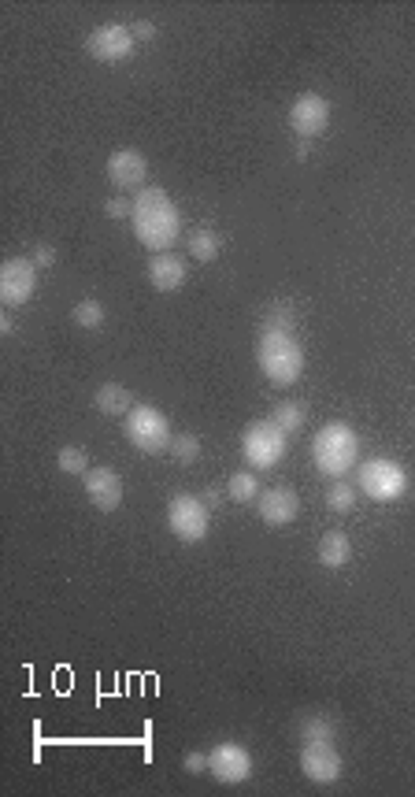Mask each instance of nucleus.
I'll return each mask as SVG.
<instances>
[{
	"label": "nucleus",
	"instance_id": "obj_31",
	"mask_svg": "<svg viewBox=\"0 0 415 797\" xmlns=\"http://www.w3.org/2000/svg\"><path fill=\"white\" fill-rule=\"evenodd\" d=\"M130 30H134V41H152V38H156V23H149V19L130 23Z\"/></svg>",
	"mask_w": 415,
	"mask_h": 797
},
{
	"label": "nucleus",
	"instance_id": "obj_1",
	"mask_svg": "<svg viewBox=\"0 0 415 797\" xmlns=\"http://www.w3.org/2000/svg\"><path fill=\"white\" fill-rule=\"evenodd\" d=\"M134 238L149 249V253H171V245L182 238V216L178 204L167 197L160 186H145L134 197V216H130Z\"/></svg>",
	"mask_w": 415,
	"mask_h": 797
},
{
	"label": "nucleus",
	"instance_id": "obj_28",
	"mask_svg": "<svg viewBox=\"0 0 415 797\" xmlns=\"http://www.w3.org/2000/svg\"><path fill=\"white\" fill-rule=\"evenodd\" d=\"M104 216H108V219H130V216H134V201H126V197H108V201H104Z\"/></svg>",
	"mask_w": 415,
	"mask_h": 797
},
{
	"label": "nucleus",
	"instance_id": "obj_25",
	"mask_svg": "<svg viewBox=\"0 0 415 797\" xmlns=\"http://www.w3.org/2000/svg\"><path fill=\"white\" fill-rule=\"evenodd\" d=\"M56 464H60L63 475H86L89 471V453L82 445H63L56 453Z\"/></svg>",
	"mask_w": 415,
	"mask_h": 797
},
{
	"label": "nucleus",
	"instance_id": "obj_29",
	"mask_svg": "<svg viewBox=\"0 0 415 797\" xmlns=\"http://www.w3.org/2000/svg\"><path fill=\"white\" fill-rule=\"evenodd\" d=\"M182 768H186L189 775L208 772V753H201V749H193V753H186V760H182Z\"/></svg>",
	"mask_w": 415,
	"mask_h": 797
},
{
	"label": "nucleus",
	"instance_id": "obj_19",
	"mask_svg": "<svg viewBox=\"0 0 415 797\" xmlns=\"http://www.w3.org/2000/svg\"><path fill=\"white\" fill-rule=\"evenodd\" d=\"M186 253L193 256V260H201V264H212L215 256L223 253V238L215 234L212 227H197V230H189V238H186Z\"/></svg>",
	"mask_w": 415,
	"mask_h": 797
},
{
	"label": "nucleus",
	"instance_id": "obj_9",
	"mask_svg": "<svg viewBox=\"0 0 415 797\" xmlns=\"http://www.w3.org/2000/svg\"><path fill=\"white\" fill-rule=\"evenodd\" d=\"M134 49H138V41L126 23H104L86 38V52L97 64H123L134 56Z\"/></svg>",
	"mask_w": 415,
	"mask_h": 797
},
{
	"label": "nucleus",
	"instance_id": "obj_32",
	"mask_svg": "<svg viewBox=\"0 0 415 797\" xmlns=\"http://www.w3.org/2000/svg\"><path fill=\"white\" fill-rule=\"evenodd\" d=\"M0 334H4V338H12V334H15V319L12 316H0Z\"/></svg>",
	"mask_w": 415,
	"mask_h": 797
},
{
	"label": "nucleus",
	"instance_id": "obj_4",
	"mask_svg": "<svg viewBox=\"0 0 415 797\" xmlns=\"http://www.w3.org/2000/svg\"><path fill=\"white\" fill-rule=\"evenodd\" d=\"M126 442L145 456H160L171 449L175 434H171V419L156 405H134V412L126 416Z\"/></svg>",
	"mask_w": 415,
	"mask_h": 797
},
{
	"label": "nucleus",
	"instance_id": "obj_27",
	"mask_svg": "<svg viewBox=\"0 0 415 797\" xmlns=\"http://www.w3.org/2000/svg\"><path fill=\"white\" fill-rule=\"evenodd\" d=\"M293 327H297V312H293V304L278 301L264 312V330H293Z\"/></svg>",
	"mask_w": 415,
	"mask_h": 797
},
{
	"label": "nucleus",
	"instance_id": "obj_6",
	"mask_svg": "<svg viewBox=\"0 0 415 797\" xmlns=\"http://www.w3.org/2000/svg\"><path fill=\"white\" fill-rule=\"evenodd\" d=\"M286 438L290 434L278 431L271 419H256L245 427L241 434V456L249 460L256 471H271L282 464V456H286Z\"/></svg>",
	"mask_w": 415,
	"mask_h": 797
},
{
	"label": "nucleus",
	"instance_id": "obj_26",
	"mask_svg": "<svg viewBox=\"0 0 415 797\" xmlns=\"http://www.w3.org/2000/svg\"><path fill=\"white\" fill-rule=\"evenodd\" d=\"M301 734L304 742H334V720L330 716H304Z\"/></svg>",
	"mask_w": 415,
	"mask_h": 797
},
{
	"label": "nucleus",
	"instance_id": "obj_21",
	"mask_svg": "<svg viewBox=\"0 0 415 797\" xmlns=\"http://www.w3.org/2000/svg\"><path fill=\"white\" fill-rule=\"evenodd\" d=\"M271 423H275L278 431L286 434H297L308 423V408L301 405V401H282V405L271 412Z\"/></svg>",
	"mask_w": 415,
	"mask_h": 797
},
{
	"label": "nucleus",
	"instance_id": "obj_10",
	"mask_svg": "<svg viewBox=\"0 0 415 797\" xmlns=\"http://www.w3.org/2000/svg\"><path fill=\"white\" fill-rule=\"evenodd\" d=\"M208 772H212L215 783L223 786H241L249 783L252 775V753L238 742H219L208 753Z\"/></svg>",
	"mask_w": 415,
	"mask_h": 797
},
{
	"label": "nucleus",
	"instance_id": "obj_12",
	"mask_svg": "<svg viewBox=\"0 0 415 797\" xmlns=\"http://www.w3.org/2000/svg\"><path fill=\"white\" fill-rule=\"evenodd\" d=\"M301 772L319 786H330L341 779V753L334 742H304L301 746Z\"/></svg>",
	"mask_w": 415,
	"mask_h": 797
},
{
	"label": "nucleus",
	"instance_id": "obj_17",
	"mask_svg": "<svg viewBox=\"0 0 415 797\" xmlns=\"http://www.w3.org/2000/svg\"><path fill=\"white\" fill-rule=\"evenodd\" d=\"M93 408H97L101 416L123 419L134 412V393L126 390L123 382H104V386H97V393H93Z\"/></svg>",
	"mask_w": 415,
	"mask_h": 797
},
{
	"label": "nucleus",
	"instance_id": "obj_2",
	"mask_svg": "<svg viewBox=\"0 0 415 797\" xmlns=\"http://www.w3.org/2000/svg\"><path fill=\"white\" fill-rule=\"evenodd\" d=\"M256 364L271 386H293L304 375V345L293 330H260Z\"/></svg>",
	"mask_w": 415,
	"mask_h": 797
},
{
	"label": "nucleus",
	"instance_id": "obj_7",
	"mask_svg": "<svg viewBox=\"0 0 415 797\" xmlns=\"http://www.w3.org/2000/svg\"><path fill=\"white\" fill-rule=\"evenodd\" d=\"M208 527H212V512H208V501L193 494H175L167 501V531L175 534L178 542H204L208 538Z\"/></svg>",
	"mask_w": 415,
	"mask_h": 797
},
{
	"label": "nucleus",
	"instance_id": "obj_14",
	"mask_svg": "<svg viewBox=\"0 0 415 797\" xmlns=\"http://www.w3.org/2000/svg\"><path fill=\"white\" fill-rule=\"evenodd\" d=\"M82 486H86L89 505L97 512H115L123 505V479H119L115 468H89L82 475Z\"/></svg>",
	"mask_w": 415,
	"mask_h": 797
},
{
	"label": "nucleus",
	"instance_id": "obj_30",
	"mask_svg": "<svg viewBox=\"0 0 415 797\" xmlns=\"http://www.w3.org/2000/svg\"><path fill=\"white\" fill-rule=\"evenodd\" d=\"M30 260L38 264V271H41V267H52V264H56V249L41 241V245H34V249H30Z\"/></svg>",
	"mask_w": 415,
	"mask_h": 797
},
{
	"label": "nucleus",
	"instance_id": "obj_11",
	"mask_svg": "<svg viewBox=\"0 0 415 797\" xmlns=\"http://www.w3.org/2000/svg\"><path fill=\"white\" fill-rule=\"evenodd\" d=\"M330 123V101L323 93H301V97H293L290 104V130L297 138H319Z\"/></svg>",
	"mask_w": 415,
	"mask_h": 797
},
{
	"label": "nucleus",
	"instance_id": "obj_22",
	"mask_svg": "<svg viewBox=\"0 0 415 797\" xmlns=\"http://www.w3.org/2000/svg\"><path fill=\"white\" fill-rule=\"evenodd\" d=\"M356 494H360V486H349V482L334 479V486L327 490V508L330 512H338V516H349L356 508Z\"/></svg>",
	"mask_w": 415,
	"mask_h": 797
},
{
	"label": "nucleus",
	"instance_id": "obj_13",
	"mask_svg": "<svg viewBox=\"0 0 415 797\" xmlns=\"http://www.w3.org/2000/svg\"><path fill=\"white\" fill-rule=\"evenodd\" d=\"M145 178H149V160L141 149H115L108 156V182L115 190H145Z\"/></svg>",
	"mask_w": 415,
	"mask_h": 797
},
{
	"label": "nucleus",
	"instance_id": "obj_8",
	"mask_svg": "<svg viewBox=\"0 0 415 797\" xmlns=\"http://www.w3.org/2000/svg\"><path fill=\"white\" fill-rule=\"evenodd\" d=\"M38 293V264L30 256H12L0 264V304L23 308Z\"/></svg>",
	"mask_w": 415,
	"mask_h": 797
},
{
	"label": "nucleus",
	"instance_id": "obj_16",
	"mask_svg": "<svg viewBox=\"0 0 415 797\" xmlns=\"http://www.w3.org/2000/svg\"><path fill=\"white\" fill-rule=\"evenodd\" d=\"M186 279H189V264L182 260V256H175V253H156L149 260V282H152V290L175 293V290H182V286H186Z\"/></svg>",
	"mask_w": 415,
	"mask_h": 797
},
{
	"label": "nucleus",
	"instance_id": "obj_3",
	"mask_svg": "<svg viewBox=\"0 0 415 797\" xmlns=\"http://www.w3.org/2000/svg\"><path fill=\"white\" fill-rule=\"evenodd\" d=\"M312 460L319 475H327V479H345V475L360 464V438H356V431L349 423L334 419V423L315 431Z\"/></svg>",
	"mask_w": 415,
	"mask_h": 797
},
{
	"label": "nucleus",
	"instance_id": "obj_18",
	"mask_svg": "<svg viewBox=\"0 0 415 797\" xmlns=\"http://www.w3.org/2000/svg\"><path fill=\"white\" fill-rule=\"evenodd\" d=\"M315 557L327 571H338L345 568L349 560H353V542H349V534L345 531H327L319 538V549H315Z\"/></svg>",
	"mask_w": 415,
	"mask_h": 797
},
{
	"label": "nucleus",
	"instance_id": "obj_33",
	"mask_svg": "<svg viewBox=\"0 0 415 797\" xmlns=\"http://www.w3.org/2000/svg\"><path fill=\"white\" fill-rule=\"evenodd\" d=\"M293 152H297V160H308V141L301 138V141H297V149H293Z\"/></svg>",
	"mask_w": 415,
	"mask_h": 797
},
{
	"label": "nucleus",
	"instance_id": "obj_20",
	"mask_svg": "<svg viewBox=\"0 0 415 797\" xmlns=\"http://www.w3.org/2000/svg\"><path fill=\"white\" fill-rule=\"evenodd\" d=\"M260 494H264V490H260L256 471H234L227 479V497L230 501H238V505H249V501H256Z\"/></svg>",
	"mask_w": 415,
	"mask_h": 797
},
{
	"label": "nucleus",
	"instance_id": "obj_15",
	"mask_svg": "<svg viewBox=\"0 0 415 797\" xmlns=\"http://www.w3.org/2000/svg\"><path fill=\"white\" fill-rule=\"evenodd\" d=\"M256 508H260V519L267 527H286L301 512V497L293 494L290 486H271V490L256 497Z\"/></svg>",
	"mask_w": 415,
	"mask_h": 797
},
{
	"label": "nucleus",
	"instance_id": "obj_23",
	"mask_svg": "<svg viewBox=\"0 0 415 797\" xmlns=\"http://www.w3.org/2000/svg\"><path fill=\"white\" fill-rule=\"evenodd\" d=\"M167 453H171L175 464H197V460H201V438H197V434H189V431L175 434V442H171Z\"/></svg>",
	"mask_w": 415,
	"mask_h": 797
},
{
	"label": "nucleus",
	"instance_id": "obj_5",
	"mask_svg": "<svg viewBox=\"0 0 415 797\" xmlns=\"http://www.w3.org/2000/svg\"><path fill=\"white\" fill-rule=\"evenodd\" d=\"M404 490H408V471L390 460V456H371L360 464V494H367L378 505H390V501H401Z\"/></svg>",
	"mask_w": 415,
	"mask_h": 797
},
{
	"label": "nucleus",
	"instance_id": "obj_24",
	"mask_svg": "<svg viewBox=\"0 0 415 797\" xmlns=\"http://www.w3.org/2000/svg\"><path fill=\"white\" fill-rule=\"evenodd\" d=\"M71 319H75V327H82V330H97L104 323V304L86 297V301H78L75 308H71Z\"/></svg>",
	"mask_w": 415,
	"mask_h": 797
}]
</instances>
